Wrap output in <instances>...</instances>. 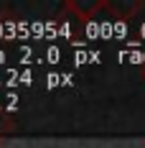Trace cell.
<instances>
[{
  "instance_id": "1",
  "label": "cell",
  "mask_w": 145,
  "mask_h": 148,
  "mask_svg": "<svg viewBox=\"0 0 145 148\" xmlns=\"http://www.w3.org/2000/svg\"><path fill=\"white\" fill-rule=\"evenodd\" d=\"M143 74H145V66H143Z\"/></svg>"
}]
</instances>
